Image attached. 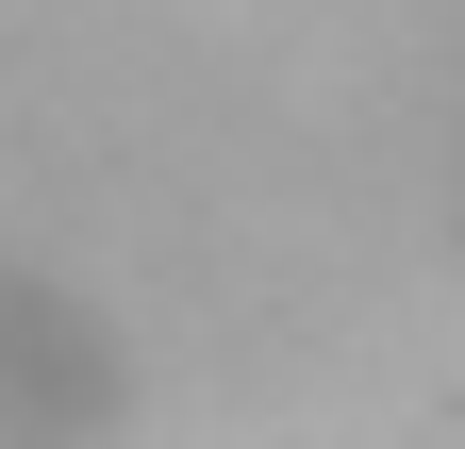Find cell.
Wrapping results in <instances>:
<instances>
[{
    "mask_svg": "<svg viewBox=\"0 0 465 449\" xmlns=\"http://www.w3.org/2000/svg\"><path fill=\"white\" fill-rule=\"evenodd\" d=\"M134 433V333L50 250H0V449H116Z\"/></svg>",
    "mask_w": 465,
    "mask_h": 449,
    "instance_id": "1",
    "label": "cell"
}]
</instances>
